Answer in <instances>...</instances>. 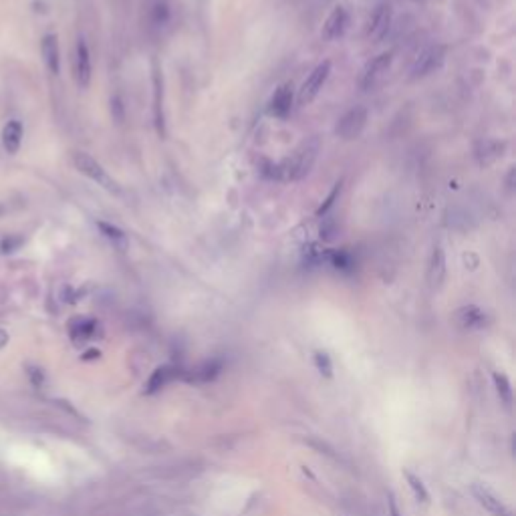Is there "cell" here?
I'll return each mask as SVG.
<instances>
[{
    "instance_id": "26",
    "label": "cell",
    "mask_w": 516,
    "mask_h": 516,
    "mask_svg": "<svg viewBox=\"0 0 516 516\" xmlns=\"http://www.w3.org/2000/svg\"><path fill=\"white\" fill-rule=\"evenodd\" d=\"M99 226V230L103 232V236L111 240L113 244H117V246H127V236H125V232L117 228V226L113 224H107V222H97Z\"/></svg>"
},
{
    "instance_id": "33",
    "label": "cell",
    "mask_w": 516,
    "mask_h": 516,
    "mask_svg": "<svg viewBox=\"0 0 516 516\" xmlns=\"http://www.w3.org/2000/svg\"><path fill=\"white\" fill-rule=\"evenodd\" d=\"M93 357H99V351H89V353L85 355V359H93Z\"/></svg>"
},
{
    "instance_id": "22",
    "label": "cell",
    "mask_w": 516,
    "mask_h": 516,
    "mask_svg": "<svg viewBox=\"0 0 516 516\" xmlns=\"http://www.w3.org/2000/svg\"><path fill=\"white\" fill-rule=\"evenodd\" d=\"M329 256V251H325L321 244L313 242V244H306L303 251V260L306 266H321Z\"/></svg>"
},
{
    "instance_id": "32",
    "label": "cell",
    "mask_w": 516,
    "mask_h": 516,
    "mask_svg": "<svg viewBox=\"0 0 516 516\" xmlns=\"http://www.w3.org/2000/svg\"><path fill=\"white\" fill-rule=\"evenodd\" d=\"M6 343H8V333L4 331V329H0V349L6 347Z\"/></svg>"
},
{
    "instance_id": "28",
    "label": "cell",
    "mask_w": 516,
    "mask_h": 516,
    "mask_svg": "<svg viewBox=\"0 0 516 516\" xmlns=\"http://www.w3.org/2000/svg\"><path fill=\"white\" fill-rule=\"evenodd\" d=\"M315 365H317V369L321 375H325V377H331L333 375L331 357H329L325 351H315Z\"/></svg>"
},
{
    "instance_id": "17",
    "label": "cell",
    "mask_w": 516,
    "mask_h": 516,
    "mask_svg": "<svg viewBox=\"0 0 516 516\" xmlns=\"http://www.w3.org/2000/svg\"><path fill=\"white\" fill-rule=\"evenodd\" d=\"M21 144H23V123L16 120L8 121L2 130V146L11 156H14L21 149Z\"/></svg>"
},
{
    "instance_id": "16",
    "label": "cell",
    "mask_w": 516,
    "mask_h": 516,
    "mask_svg": "<svg viewBox=\"0 0 516 516\" xmlns=\"http://www.w3.org/2000/svg\"><path fill=\"white\" fill-rule=\"evenodd\" d=\"M40 51H42V59H45L47 69L53 75H59V71H61V55H59V39H57V35H45Z\"/></svg>"
},
{
    "instance_id": "4",
    "label": "cell",
    "mask_w": 516,
    "mask_h": 516,
    "mask_svg": "<svg viewBox=\"0 0 516 516\" xmlns=\"http://www.w3.org/2000/svg\"><path fill=\"white\" fill-rule=\"evenodd\" d=\"M329 75H331V61H323V63H319L315 69H313V73L304 79L303 87L299 89V105H309V103H313L315 101V97H317L321 89H323V85L327 83L329 79Z\"/></svg>"
},
{
    "instance_id": "9",
    "label": "cell",
    "mask_w": 516,
    "mask_h": 516,
    "mask_svg": "<svg viewBox=\"0 0 516 516\" xmlns=\"http://www.w3.org/2000/svg\"><path fill=\"white\" fill-rule=\"evenodd\" d=\"M75 75L81 89H87L91 83V55L85 39L77 40V51H75Z\"/></svg>"
},
{
    "instance_id": "24",
    "label": "cell",
    "mask_w": 516,
    "mask_h": 516,
    "mask_svg": "<svg viewBox=\"0 0 516 516\" xmlns=\"http://www.w3.org/2000/svg\"><path fill=\"white\" fill-rule=\"evenodd\" d=\"M403 476H406V480H408V486H410L411 492H413L415 500H420V503H428V500H430V492H428L425 484L422 482V478L415 476V474L410 472V470H403Z\"/></svg>"
},
{
    "instance_id": "2",
    "label": "cell",
    "mask_w": 516,
    "mask_h": 516,
    "mask_svg": "<svg viewBox=\"0 0 516 516\" xmlns=\"http://www.w3.org/2000/svg\"><path fill=\"white\" fill-rule=\"evenodd\" d=\"M73 166H75V170L79 173H83L85 178H89L93 180L95 184L103 185L105 190L109 192H117V184L113 182V178L105 172V168L97 161V159L89 156V154H85V151H75L73 154Z\"/></svg>"
},
{
    "instance_id": "29",
    "label": "cell",
    "mask_w": 516,
    "mask_h": 516,
    "mask_svg": "<svg viewBox=\"0 0 516 516\" xmlns=\"http://www.w3.org/2000/svg\"><path fill=\"white\" fill-rule=\"evenodd\" d=\"M27 373L30 384L35 385V387H42L45 385V373H42V369H39V367H28Z\"/></svg>"
},
{
    "instance_id": "1",
    "label": "cell",
    "mask_w": 516,
    "mask_h": 516,
    "mask_svg": "<svg viewBox=\"0 0 516 516\" xmlns=\"http://www.w3.org/2000/svg\"><path fill=\"white\" fill-rule=\"evenodd\" d=\"M319 151H321V142H319L317 135L304 139L301 146L297 147V151L292 154L291 158L282 159L280 164H275L270 166V178H277V180H282V182H299L306 178L315 161L319 158Z\"/></svg>"
},
{
    "instance_id": "6",
    "label": "cell",
    "mask_w": 516,
    "mask_h": 516,
    "mask_svg": "<svg viewBox=\"0 0 516 516\" xmlns=\"http://www.w3.org/2000/svg\"><path fill=\"white\" fill-rule=\"evenodd\" d=\"M389 67H391V53H379L377 57H373L361 73V79H359L361 89L371 91L377 83H382Z\"/></svg>"
},
{
    "instance_id": "15",
    "label": "cell",
    "mask_w": 516,
    "mask_h": 516,
    "mask_svg": "<svg viewBox=\"0 0 516 516\" xmlns=\"http://www.w3.org/2000/svg\"><path fill=\"white\" fill-rule=\"evenodd\" d=\"M506 151V142L498 139H482L476 144V159L482 166H490L500 159Z\"/></svg>"
},
{
    "instance_id": "21",
    "label": "cell",
    "mask_w": 516,
    "mask_h": 516,
    "mask_svg": "<svg viewBox=\"0 0 516 516\" xmlns=\"http://www.w3.org/2000/svg\"><path fill=\"white\" fill-rule=\"evenodd\" d=\"M494 385H496V391H498V397L503 401L506 408L512 406V399H515V394H512V385H510V379L500 373V371H494Z\"/></svg>"
},
{
    "instance_id": "23",
    "label": "cell",
    "mask_w": 516,
    "mask_h": 516,
    "mask_svg": "<svg viewBox=\"0 0 516 516\" xmlns=\"http://www.w3.org/2000/svg\"><path fill=\"white\" fill-rule=\"evenodd\" d=\"M319 236L323 242H333L339 236V222L337 218H333L331 214L321 216V224H319Z\"/></svg>"
},
{
    "instance_id": "7",
    "label": "cell",
    "mask_w": 516,
    "mask_h": 516,
    "mask_svg": "<svg viewBox=\"0 0 516 516\" xmlns=\"http://www.w3.org/2000/svg\"><path fill=\"white\" fill-rule=\"evenodd\" d=\"M389 25H391V8H389V4H379L371 14L369 25H367V39L373 42L384 40L389 30Z\"/></svg>"
},
{
    "instance_id": "14",
    "label": "cell",
    "mask_w": 516,
    "mask_h": 516,
    "mask_svg": "<svg viewBox=\"0 0 516 516\" xmlns=\"http://www.w3.org/2000/svg\"><path fill=\"white\" fill-rule=\"evenodd\" d=\"M176 377H178V367L176 365H161V367H158V369L149 375L144 391H146L147 396H154V394L161 391L168 384H172Z\"/></svg>"
},
{
    "instance_id": "20",
    "label": "cell",
    "mask_w": 516,
    "mask_h": 516,
    "mask_svg": "<svg viewBox=\"0 0 516 516\" xmlns=\"http://www.w3.org/2000/svg\"><path fill=\"white\" fill-rule=\"evenodd\" d=\"M327 260L331 263L337 270H343V273H351L353 268H355V258H353V254L349 251H329V256H327Z\"/></svg>"
},
{
    "instance_id": "25",
    "label": "cell",
    "mask_w": 516,
    "mask_h": 516,
    "mask_svg": "<svg viewBox=\"0 0 516 516\" xmlns=\"http://www.w3.org/2000/svg\"><path fill=\"white\" fill-rule=\"evenodd\" d=\"M154 93H156V105H154V117H156V127L159 135H164V113H161V77L159 71L154 73Z\"/></svg>"
},
{
    "instance_id": "18",
    "label": "cell",
    "mask_w": 516,
    "mask_h": 516,
    "mask_svg": "<svg viewBox=\"0 0 516 516\" xmlns=\"http://www.w3.org/2000/svg\"><path fill=\"white\" fill-rule=\"evenodd\" d=\"M97 333V321L93 319H75L71 321V337L75 341H89Z\"/></svg>"
},
{
    "instance_id": "10",
    "label": "cell",
    "mask_w": 516,
    "mask_h": 516,
    "mask_svg": "<svg viewBox=\"0 0 516 516\" xmlns=\"http://www.w3.org/2000/svg\"><path fill=\"white\" fill-rule=\"evenodd\" d=\"M472 492H474L478 503L482 504L492 516H512V510H510V508H508L496 494H492L488 488H484V486H480V484H474V486H472Z\"/></svg>"
},
{
    "instance_id": "30",
    "label": "cell",
    "mask_w": 516,
    "mask_h": 516,
    "mask_svg": "<svg viewBox=\"0 0 516 516\" xmlns=\"http://www.w3.org/2000/svg\"><path fill=\"white\" fill-rule=\"evenodd\" d=\"M387 508H389V516H401L396 500H394V494H387Z\"/></svg>"
},
{
    "instance_id": "27",
    "label": "cell",
    "mask_w": 516,
    "mask_h": 516,
    "mask_svg": "<svg viewBox=\"0 0 516 516\" xmlns=\"http://www.w3.org/2000/svg\"><path fill=\"white\" fill-rule=\"evenodd\" d=\"M341 188H343V180H339L337 184L333 185V190L329 192V196H327L325 202L319 206V210H317L319 218H321V216H325V214L331 212V208L335 206V202H337V198H339V194H341Z\"/></svg>"
},
{
    "instance_id": "11",
    "label": "cell",
    "mask_w": 516,
    "mask_h": 516,
    "mask_svg": "<svg viewBox=\"0 0 516 516\" xmlns=\"http://www.w3.org/2000/svg\"><path fill=\"white\" fill-rule=\"evenodd\" d=\"M486 313L476 306V304H466L462 309L456 311V323L462 327V329H482L486 325Z\"/></svg>"
},
{
    "instance_id": "31",
    "label": "cell",
    "mask_w": 516,
    "mask_h": 516,
    "mask_svg": "<svg viewBox=\"0 0 516 516\" xmlns=\"http://www.w3.org/2000/svg\"><path fill=\"white\" fill-rule=\"evenodd\" d=\"M506 188H508V190L515 188V168H510V172L506 176Z\"/></svg>"
},
{
    "instance_id": "19",
    "label": "cell",
    "mask_w": 516,
    "mask_h": 516,
    "mask_svg": "<svg viewBox=\"0 0 516 516\" xmlns=\"http://www.w3.org/2000/svg\"><path fill=\"white\" fill-rule=\"evenodd\" d=\"M222 371V363L220 361H206V363H202L200 367L194 369V373L190 375V379L192 382H198V384H206V382H212L218 377V373Z\"/></svg>"
},
{
    "instance_id": "5",
    "label": "cell",
    "mask_w": 516,
    "mask_h": 516,
    "mask_svg": "<svg viewBox=\"0 0 516 516\" xmlns=\"http://www.w3.org/2000/svg\"><path fill=\"white\" fill-rule=\"evenodd\" d=\"M446 59V47L444 45H432L425 51L420 53L415 59V63L411 67V79H424L428 75H432L436 69L444 65Z\"/></svg>"
},
{
    "instance_id": "3",
    "label": "cell",
    "mask_w": 516,
    "mask_h": 516,
    "mask_svg": "<svg viewBox=\"0 0 516 516\" xmlns=\"http://www.w3.org/2000/svg\"><path fill=\"white\" fill-rule=\"evenodd\" d=\"M367 117H369V113H367V109L363 105L351 107L343 117L337 121L335 133H337L341 139H345V142L357 139L359 135H361V132L365 130V125H367Z\"/></svg>"
},
{
    "instance_id": "13",
    "label": "cell",
    "mask_w": 516,
    "mask_h": 516,
    "mask_svg": "<svg viewBox=\"0 0 516 516\" xmlns=\"http://www.w3.org/2000/svg\"><path fill=\"white\" fill-rule=\"evenodd\" d=\"M444 278H446V254L442 251V246H436L428 263V282L432 289H440L444 285Z\"/></svg>"
},
{
    "instance_id": "12",
    "label": "cell",
    "mask_w": 516,
    "mask_h": 516,
    "mask_svg": "<svg viewBox=\"0 0 516 516\" xmlns=\"http://www.w3.org/2000/svg\"><path fill=\"white\" fill-rule=\"evenodd\" d=\"M345 27H347V11H345V6H337V8H333V13L327 16L325 25L321 28V39L335 40L343 35Z\"/></svg>"
},
{
    "instance_id": "8",
    "label": "cell",
    "mask_w": 516,
    "mask_h": 516,
    "mask_svg": "<svg viewBox=\"0 0 516 516\" xmlns=\"http://www.w3.org/2000/svg\"><path fill=\"white\" fill-rule=\"evenodd\" d=\"M292 109V85L291 83H282L277 91L273 93L270 101H268V115L285 120Z\"/></svg>"
}]
</instances>
